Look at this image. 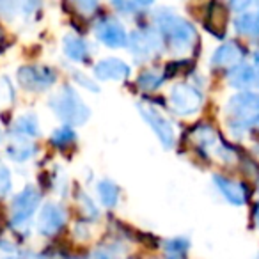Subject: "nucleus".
I'll list each match as a JSON object with an SVG mask.
<instances>
[{
  "instance_id": "7",
  "label": "nucleus",
  "mask_w": 259,
  "mask_h": 259,
  "mask_svg": "<svg viewBox=\"0 0 259 259\" xmlns=\"http://www.w3.org/2000/svg\"><path fill=\"white\" fill-rule=\"evenodd\" d=\"M39 206V192L36 190L34 187H27L20 192L18 195L15 197L11 204V217L13 222L20 224L23 220H27Z\"/></svg>"
},
{
  "instance_id": "23",
  "label": "nucleus",
  "mask_w": 259,
  "mask_h": 259,
  "mask_svg": "<svg viewBox=\"0 0 259 259\" xmlns=\"http://www.w3.org/2000/svg\"><path fill=\"white\" fill-rule=\"evenodd\" d=\"M194 137H195V142H197V144L206 146V148H209V146H213L217 142L215 134H213L209 128H206V126H201L199 130H195Z\"/></svg>"
},
{
  "instance_id": "9",
  "label": "nucleus",
  "mask_w": 259,
  "mask_h": 259,
  "mask_svg": "<svg viewBox=\"0 0 259 259\" xmlns=\"http://www.w3.org/2000/svg\"><path fill=\"white\" fill-rule=\"evenodd\" d=\"M96 37L107 47L119 48L126 45V32L115 20L105 18L96 25Z\"/></svg>"
},
{
  "instance_id": "28",
  "label": "nucleus",
  "mask_w": 259,
  "mask_h": 259,
  "mask_svg": "<svg viewBox=\"0 0 259 259\" xmlns=\"http://www.w3.org/2000/svg\"><path fill=\"white\" fill-rule=\"evenodd\" d=\"M6 259H16V257H6Z\"/></svg>"
},
{
  "instance_id": "20",
  "label": "nucleus",
  "mask_w": 259,
  "mask_h": 259,
  "mask_svg": "<svg viewBox=\"0 0 259 259\" xmlns=\"http://www.w3.org/2000/svg\"><path fill=\"white\" fill-rule=\"evenodd\" d=\"M162 82H163V75L160 71H155V69L144 71L137 78L139 87H142V89H156Z\"/></svg>"
},
{
  "instance_id": "19",
  "label": "nucleus",
  "mask_w": 259,
  "mask_h": 259,
  "mask_svg": "<svg viewBox=\"0 0 259 259\" xmlns=\"http://www.w3.org/2000/svg\"><path fill=\"white\" fill-rule=\"evenodd\" d=\"M98 194H100V199L105 206H114L115 202H117L119 190L110 181H101V183L98 185Z\"/></svg>"
},
{
  "instance_id": "25",
  "label": "nucleus",
  "mask_w": 259,
  "mask_h": 259,
  "mask_svg": "<svg viewBox=\"0 0 259 259\" xmlns=\"http://www.w3.org/2000/svg\"><path fill=\"white\" fill-rule=\"evenodd\" d=\"M93 259H112V255L108 254V252H105V250H100V252H96V254L93 255Z\"/></svg>"
},
{
  "instance_id": "15",
  "label": "nucleus",
  "mask_w": 259,
  "mask_h": 259,
  "mask_svg": "<svg viewBox=\"0 0 259 259\" xmlns=\"http://www.w3.org/2000/svg\"><path fill=\"white\" fill-rule=\"evenodd\" d=\"M229 83L236 89H243V87H250L255 80V73L252 71L250 66L247 64H240L236 68H233L229 71Z\"/></svg>"
},
{
  "instance_id": "14",
  "label": "nucleus",
  "mask_w": 259,
  "mask_h": 259,
  "mask_svg": "<svg viewBox=\"0 0 259 259\" xmlns=\"http://www.w3.org/2000/svg\"><path fill=\"white\" fill-rule=\"evenodd\" d=\"M36 151V146L30 141H27V137H13L11 142L8 144V155L9 158L16 160V162H23V160H29L30 156Z\"/></svg>"
},
{
  "instance_id": "27",
  "label": "nucleus",
  "mask_w": 259,
  "mask_h": 259,
  "mask_svg": "<svg viewBox=\"0 0 259 259\" xmlns=\"http://www.w3.org/2000/svg\"><path fill=\"white\" fill-rule=\"evenodd\" d=\"M255 220H257V226H259V208H257V213H255Z\"/></svg>"
},
{
  "instance_id": "26",
  "label": "nucleus",
  "mask_w": 259,
  "mask_h": 259,
  "mask_svg": "<svg viewBox=\"0 0 259 259\" xmlns=\"http://www.w3.org/2000/svg\"><path fill=\"white\" fill-rule=\"evenodd\" d=\"M255 69H257V80H259V54H255Z\"/></svg>"
},
{
  "instance_id": "4",
  "label": "nucleus",
  "mask_w": 259,
  "mask_h": 259,
  "mask_svg": "<svg viewBox=\"0 0 259 259\" xmlns=\"http://www.w3.org/2000/svg\"><path fill=\"white\" fill-rule=\"evenodd\" d=\"M170 107L176 114L180 115H190L194 112H197L201 108L202 96L197 89H194L192 85L187 83H180L174 85L170 91Z\"/></svg>"
},
{
  "instance_id": "22",
  "label": "nucleus",
  "mask_w": 259,
  "mask_h": 259,
  "mask_svg": "<svg viewBox=\"0 0 259 259\" xmlns=\"http://www.w3.org/2000/svg\"><path fill=\"white\" fill-rule=\"evenodd\" d=\"M209 18H211V23H208L209 30H213L215 34H222V29L226 27V13L220 6H213L211 13H209Z\"/></svg>"
},
{
  "instance_id": "16",
  "label": "nucleus",
  "mask_w": 259,
  "mask_h": 259,
  "mask_svg": "<svg viewBox=\"0 0 259 259\" xmlns=\"http://www.w3.org/2000/svg\"><path fill=\"white\" fill-rule=\"evenodd\" d=\"M236 30L243 36H259V13H241L234 22Z\"/></svg>"
},
{
  "instance_id": "1",
  "label": "nucleus",
  "mask_w": 259,
  "mask_h": 259,
  "mask_svg": "<svg viewBox=\"0 0 259 259\" xmlns=\"http://www.w3.org/2000/svg\"><path fill=\"white\" fill-rule=\"evenodd\" d=\"M50 107L54 108V112L62 119L64 122L73 126L83 124L89 119V108L83 105V101L80 100V96L76 94V91L73 87H62L50 101Z\"/></svg>"
},
{
  "instance_id": "2",
  "label": "nucleus",
  "mask_w": 259,
  "mask_h": 259,
  "mask_svg": "<svg viewBox=\"0 0 259 259\" xmlns=\"http://www.w3.org/2000/svg\"><path fill=\"white\" fill-rule=\"evenodd\" d=\"M156 22H158L160 30L169 37L170 45L176 50L185 52L194 47L195 39H197V34H195V29L187 20L180 18L176 15H160L156 18Z\"/></svg>"
},
{
  "instance_id": "5",
  "label": "nucleus",
  "mask_w": 259,
  "mask_h": 259,
  "mask_svg": "<svg viewBox=\"0 0 259 259\" xmlns=\"http://www.w3.org/2000/svg\"><path fill=\"white\" fill-rule=\"evenodd\" d=\"M162 48V37L155 30H137L130 37V50L137 59H149Z\"/></svg>"
},
{
  "instance_id": "8",
  "label": "nucleus",
  "mask_w": 259,
  "mask_h": 259,
  "mask_svg": "<svg viewBox=\"0 0 259 259\" xmlns=\"http://www.w3.org/2000/svg\"><path fill=\"white\" fill-rule=\"evenodd\" d=\"M57 75L55 71L48 68H41V66H29V68H22L18 73V80L25 89L41 91L50 87L55 82Z\"/></svg>"
},
{
  "instance_id": "6",
  "label": "nucleus",
  "mask_w": 259,
  "mask_h": 259,
  "mask_svg": "<svg viewBox=\"0 0 259 259\" xmlns=\"http://www.w3.org/2000/svg\"><path fill=\"white\" fill-rule=\"evenodd\" d=\"M139 110H141L142 117L151 124V128L155 130V134L158 135V139L162 141V144L165 148H170L174 144V128L156 108L149 107L146 103H139Z\"/></svg>"
},
{
  "instance_id": "21",
  "label": "nucleus",
  "mask_w": 259,
  "mask_h": 259,
  "mask_svg": "<svg viewBox=\"0 0 259 259\" xmlns=\"http://www.w3.org/2000/svg\"><path fill=\"white\" fill-rule=\"evenodd\" d=\"M75 132H73V128H69V126H64V128H59L55 130L54 134H52V142H54L55 146H61V148H66V146H69L73 141H75Z\"/></svg>"
},
{
  "instance_id": "12",
  "label": "nucleus",
  "mask_w": 259,
  "mask_h": 259,
  "mask_svg": "<svg viewBox=\"0 0 259 259\" xmlns=\"http://www.w3.org/2000/svg\"><path fill=\"white\" fill-rule=\"evenodd\" d=\"M215 183H217V187H219V190L224 194V197H226L229 202L238 204V206L245 202V197H247V195H245V188L241 187L240 183L231 181L222 176H215Z\"/></svg>"
},
{
  "instance_id": "3",
  "label": "nucleus",
  "mask_w": 259,
  "mask_h": 259,
  "mask_svg": "<svg viewBox=\"0 0 259 259\" xmlns=\"http://www.w3.org/2000/svg\"><path fill=\"white\" fill-rule=\"evenodd\" d=\"M227 115L231 117V124L247 128L259 122V96L252 93L236 94L229 100L226 107Z\"/></svg>"
},
{
  "instance_id": "18",
  "label": "nucleus",
  "mask_w": 259,
  "mask_h": 259,
  "mask_svg": "<svg viewBox=\"0 0 259 259\" xmlns=\"http://www.w3.org/2000/svg\"><path fill=\"white\" fill-rule=\"evenodd\" d=\"M13 128H15L16 134L23 135V137H27V135H36L37 134V119H36V115H34V114L20 115V117L15 121V124H13Z\"/></svg>"
},
{
  "instance_id": "11",
  "label": "nucleus",
  "mask_w": 259,
  "mask_h": 259,
  "mask_svg": "<svg viewBox=\"0 0 259 259\" xmlns=\"http://www.w3.org/2000/svg\"><path fill=\"white\" fill-rule=\"evenodd\" d=\"M94 73L100 80H122L130 75V66L121 59H105L94 66Z\"/></svg>"
},
{
  "instance_id": "17",
  "label": "nucleus",
  "mask_w": 259,
  "mask_h": 259,
  "mask_svg": "<svg viewBox=\"0 0 259 259\" xmlns=\"http://www.w3.org/2000/svg\"><path fill=\"white\" fill-rule=\"evenodd\" d=\"M64 52L73 61H83L87 57V45L76 36H66L64 39Z\"/></svg>"
},
{
  "instance_id": "24",
  "label": "nucleus",
  "mask_w": 259,
  "mask_h": 259,
  "mask_svg": "<svg viewBox=\"0 0 259 259\" xmlns=\"http://www.w3.org/2000/svg\"><path fill=\"white\" fill-rule=\"evenodd\" d=\"M11 190V174L0 163V197H6Z\"/></svg>"
},
{
  "instance_id": "29",
  "label": "nucleus",
  "mask_w": 259,
  "mask_h": 259,
  "mask_svg": "<svg viewBox=\"0 0 259 259\" xmlns=\"http://www.w3.org/2000/svg\"><path fill=\"white\" fill-rule=\"evenodd\" d=\"M34 259H41V257H34Z\"/></svg>"
},
{
  "instance_id": "30",
  "label": "nucleus",
  "mask_w": 259,
  "mask_h": 259,
  "mask_svg": "<svg viewBox=\"0 0 259 259\" xmlns=\"http://www.w3.org/2000/svg\"><path fill=\"white\" fill-rule=\"evenodd\" d=\"M257 259H259V255H257Z\"/></svg>"
},
{
  "instance_id": "13",
  "label": "nucleus",
  "mask_w": 259,
  "mask_h": 259,
  "mask_svg": "<svg viewBox=\"0 0 259 259\" xmlns=\"http://www.w3.org/2000/svg\"><path fill=\"white\" fill-rule=\"evenodd\" d=\"M241 55H243V52L236 43H226L213 54L211 62L213 66H233L240 62Z\"/></svg>"
},
{
  "instance_id": "10",
  "label": "nucleus",
  "mask_w": 259,
  "mask_h": 259,
  "mask_svg": "<svg viewBox=\"0 0 259 259\" xmlns=\"http://www.w3.org/2000/svg\"><path fill=\"white\" fill-rule=\"evenodd\" d=\"M66 222V213L59 204H45L39 213V233L52 236Z\"/></svg>"
}]
</instances>
